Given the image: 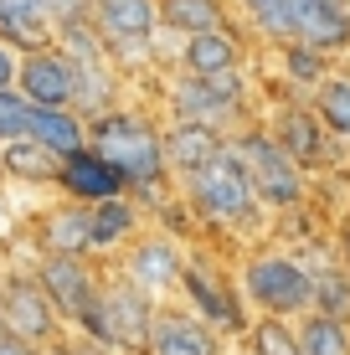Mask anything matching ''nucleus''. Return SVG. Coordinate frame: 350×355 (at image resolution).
Listing matches in <instances>:
<instances>
[{
    "mask_svg": "<svg viewBox=\"0 0 350 355\" xmlns=\"http://www.w3.org/2000/svg\"><path fill=\"white\" fill-rule=\"evenodd\" d=\"M26 114H31L26 98H21L16 88H0V144L26 134Z\"/></svg>",
    "mask_w": 350,
    "mask_h": 355,
    "instance_id": "nucleus-32",
    "label": "nucleus"
},
{
    "mask_svg": "<svg viewBox=\"0 0 350 355\" xmlns=\"http://www.w3.org/2000/svg\"><path fill=\"white\" fill-rule=\"evenodd\" d=\"M26 103L42 108H72V88H78V72H72V57L57 42L36 46V52L16 57V83H10Z\"/></svg>",
    "mask_w": 350,
    "mask_h": 355,
    "instance_id": "nucleus-13",
    "label": "nucleus"
},
{
    "mask_svg": "<svg viewBox=\"0 0 350 355\" xmlns=\"http://www.w3.org/2000/svg\"><path fill=\"white\" fill-rule=\"evenodd\" d=\"M160 129L165 124L150 114V108H129V103H119V108H108V114L88 119V144L119 170V175H124L129 196H134L139 206H150V211L175 191L170 170H165Z\"/></svg>",
    "mask_w": 350,
    "mask_h": 355,
    "instance_id": "nucleus-1",
    "label": "nucleus"
},
{
    "mask_svg": "<svg viewBox=\"0 0 350 355\" xmlns=\"http://www.w3.org/2000/svg\"><path fill=\"white\" fill-rule=\"evenodd\" d=\"M180 258H186V248H180L175 237H165V232H139V237L119 252V273H124L129 284H139L150 299L165 304V299H175Z\"/></svg>",
    "mask_w": 350,
    "mask_h": 355,
    "instance_id": "nucleus-11",
    "label": "nucleus"
},
{
    "mask_svg": "<svg viewBox=\"0 0 350 355\" xmlns=\"http://www.w3.org/2000/svg\"><path fill=\"white\" fill-rule=\"evenodd\" d=\"M243 350H247V355H299L294 320H268V314H252V324L243 329Z\"/></svg>",
    "mask_w": 350,
    "mask_h": 355,
    "instance_id": "nucleus-31",
    "label": "nucleus"
},
{
    "mask_svg": "<svg viewBox=\"0 0 350 355\" xmlns=\"http://www.w3.org/2000/svg\"><path fill=\"white\" fill-rule=\"evenodd\" d=\"M232 21L247 31V42H258V46H283V42H294L288 0H232Z\"/></svg>",
    "mask_w": 350,
    "mask_h": 355,
    "instance_id": "nucleus-24",
    "label": "nucleus"
},
{
    "mask_svg": "<svg viewBox=\"0 0 350 355\" xmlns=\"http://www.w3.org/2000/svg\"><path fill=\"white\" fill-rule=\"evenodd\" d=\"M0 355H46V350L26 345V340H16V335H0Z\"/></svg>",
    "mask_w": 350,
    "mask_h": 355,
    "instance_id": "nucleus-36",
    "label": "nucleus"
},
{
    "mask_svg": "<svg viewBox=\"0 0 350 355\" xmlns=\"http://www.w3.org/2000/svg\"><path fill=\"white\" fill-rule=\"evenodd\" d=\"M309 268V314H330L350 324V268L340 258L330 263H304Z\"/></svg>",
    "mask_w": 350,
    "mask_h": 355,
    "instance_id": "nucleus-26",
    "label": "nucleus"
},
{
    "mask_svg": "<svg viewBox=\"0 0 350 355\" xmlns=\"http://www.w3.org/2000/svg\"><path fill=\"white\" fill-rule=\"evenodd\" d=\"M288 21H294V42L335 62L350 52V0H288Z\"/></svg>",
    "mask_w": 350,
    "mask_h": 355,
    "instance_id": "nucleus-17",
    "label": "nucleus"
},
{
    "mask_svg": "<svg viewBox=\"0 0 350 355\" xmlns=\"http://www.w3.org/2000/svg\"><path fill=\"white\" fill-rule=\"evenodd\" d=\"M335 258L350 268V211L340 216V222H335Z\"/></svg>",
    "mask_w": 350,
    "mask_h": 355,
    "instance_id": "nucleus-35",
    "label": "nucleus"
},
{
    "mask_svg": "<svg viewBox=\"0 0 350 355\" xmlns=\"http://www.w3.org/2000/svg\"><path fill=\"white\" fill-rule=\"evenodd\" d=\"M10 83H16V52L0 42V88H10Z\"/></svg>",
    "mask_w": 350,
    "mask_h": 355,
    "instance_id": "nucleus-37",
    "label": "nucleus"
},
{
    "mask_svg": "<svg viewBox=\"0 0 350 355\" xmlns=\"http://www.w3.org/2000/svg\"><path fill=\"white\" fill-rule=\"evenodd\" d=\"M175 299L186 304L196 320H207L216 335H227V340H243V329L252 324V314H247L243 293L232 288L227 268L216 263L211 252H201V248H186V258H180Z\"/></svg>",
    "mask_w": 350,
    "mask_h": 355,
    "instance_id": "nucleus-5",
    "label": "nucleus"
},
{
    "mask_svg": "<svg viewBox=\"0 0 350 355\" xmlns=\"http://www.w3.org/2000/svg\"><path fill=\"white\" fill-rule=\"evenodd\" d=\"M88 10H93V0H46V21L52 26L57 21H82Z\"/></svg>",
    "mask_w": 350,
    "mask_h": 355,
    "instance_id": "nucleus-34",
    "label": "nucleus"
},
{
    "mask_svg": "<svg viewBox=\"0 0 350 355\" xmlns=\"http://www.w3.org/2000/svg\"><path fill=\"white\" fill-rule=\"evenodd\" d=\"M26 139L46 144L52 155H67V150H78V144H88V124H82L72 108H42V103H31Z\"/></svg>",
    "mask_w": 350,
    "mask_h": 355,
    "instance_id": "nucleus-27",
    "label": "nucleus"
},
{
    "mask_svg": "<svg viewBox=\"0 0 350 355\" xmlns=\"http://www.w3.org/2000/svg\"><path fill=\"white\" fill-rule=\"evenodd\" d=\"M175 196L191 206V216L196 222H207L211 232H227V237H258L263 232V201L258 191H252L243 160L232 155V144H222V150L211 155L207 165H196L191 175L175 180Z\"/></svg>",
    "mask_w": 350,
    "mask_h": 355,
    "instance_id": "nucleus-2",
    "label": "nucleus"
},
{
    "mask_svg": "<svg viewBox=\"0 0 350 355\" xmlns=\"http://www.w3.org/2000/svg\"><path fill=\"white\" fill-rule=\"evenodd\" d=\"M258 119L288 150V160L299 170H309V175H324V170L345 165V144L320 124V114L309 108V98H283V103H273L268 114H258Z\"/></svg>",
    "mask_w": 350,
    "mask_h": 355,
    "instance_id": "nucleus-6",
    "label": "nucleus"
},
{
    "mask_svg": "<svg viewBox=\"0 0 350 355\" xmlns=\"http://www.w3.org/2000/svg\"><path fill=\"white\" fill-rule=\"evenodd\" d=\"M88 216H93V252L88 258H119V252L144 232V206L129 191L108 196V201H93Z\"/></svg>",
    "mask_w": 350,
    "mask_h": 355,
    "instance_id": "nucleus-19",
    "label": "nucleus"
},
{
    "mask_svg": "<svg viewBox=\"0 0 350 355\" xmlns=\"http://www.w3.org/2000/svg\"><path fill=\"white\" fill-rule=\"evenodd\" d=\"M139 355H232V340L216 335L207 320H196L186 304L165 299L160 309H155L150 329H144Z\"/></svg>",
    "mask_w": 350,
    "mask_h": 355,
    "instance_id": "nucleus-10",
    "label": "nucleus"
},
{
    "mask_svg": "<svg viewBox=\"0 0 350 355\" xmlns=\"http://www.w3.org/2000/svg\"><path fill=\"white\" fill-rule=\"evenodd\" d=\"M247 31L237 26H216V31H196V36H175V72L180 78H211V72L222 67H247Z\"/></svg>",
    "mask_w": 350,
    "mask_h": 355,
    "instance_id": "nucleus-14",
    "label": "nucleus"
},
{
    "mask_svg": "<svg viewBox=\"0 0 350 355\" xmlns=\"http://www.w3.org/2000/svg\"><path fill=\"white\" fill-rule=\"evenodd\" d=\"M165 114H170V119H186V124H207V129H216V134H232L237 124L258 119V114H252V103L222 98L207 78H180V72L170 78V88H165Z\"/></svg>",
    "mask_w": 350,
    "mask_h": 355,
    "instance_id": "nucleus-12",
    "label": "nucleus"
},
{
    "mask_svg": "<svg viewBox=\"0 0 350 355\" xmlns=\"http://www.w3.org/2000/svg\"><path fill=\"white\" fill-rule=\"evenodd\" d=\"M345 165H350V139H345Z\"/></svg>",
    "mask_w": 350,
    "mask_h": 355,
    "instance_id": "nucleus-38",
    "label": "nucleus"
},
{
    "mask_svg": "<svg viewBox=\"0 0 350 355\" xmlns=\"http://www.w3.org/2000/svg\"><path fill=\"white\" fill-rule=\"evenodd\" d=\"M78 72V88H72V114L88 124V119L108 114V108H119V98H124V72L114 62H72Z\"/></svg>",
    "mask_w": 350,
    "mask_h": 355,
    "instance_id": "nucleus-21",
    "label": "nucleus"
},
{
    "mask_svg": "<svg viewBox=\"0 0 350 355\" xmlns=\"http://www.w3.org/2000/svg\"><path fill=\"white\" fill-rule=\"evenodd\" d=\"M52 191L57 196H67V201H82V206H93V201H108V196H124V175H119L114 165L103 160L93 144H78V150H67V155H57V175H52Z\"/></svg>",
    "mask_w": 350,
    "mask_h": 355,
    "instance_id": "nucleus-15",
    "label": "nucleus"
},
{
    "mask_svg": "<svg viewBox=\"0 0 350 355\" xmlns=\"http://www.w3.org/2000/svg\"><path fill=\"white\" fill-rule=\"evenodd\" d=\"M294 335H299V355H350V324L330 320V314L304 309L294 320Z\"/></svg>",
    "mask_w": 350,
    "mask_h": 355,
    "instance_id": "nucleus-30",
    "label": "nucleus"
},
{
    "mask_svg": "<svg viewBox=\"0 0 350 355\" xmlns=\"http://www.w3.org/2000/svg\"><path fill=\"white\" fill-rule=\"evenodd\" d=\"M31 273H36V284H42L46 304H52V314L62 320V329H72V320L88 309V299L103 284V273L88 258H78V252H36Z\"/></svg>",
    "mask_w": 350,
    "mask_h": 355,
    "instance_id": "nucleus-9",
    "label": "nucleus"
},
{
    "mask_svg": "<svg viewBox=\"0 0 350 355\" xmlns=\"http://www.w3.org/2000/svg\"><path fill=\"white\" fill-rule=\"evenodd\" d=\"M57 175V155L36 139H6L0 144V180H16V186H52Z\"/></svg>",
    "mask_w": 350,
    "mask_h": 355,
    "instance_id": "nucleus-25",
    "label": "nucleus"
},
{
    "mask_svg": "<svg viewBox=\"0 0 350 355\" xmlns=\"http://www.w3.org/2000/svg\"><path fill=\"white\" fill-rule=\"evenodd\" d=\"M31 242H36V252H78V258H88L93 252V216H88V206L57 196L46 211H36Z\"/></svg>",
    "mask_w": 350,
    "mask_h": 355,
    "instance_id": "nucleus-18",
    "label": "nucleus"
},
{
    "mask_svg": "<svg viewBox=\"0 0 350 355\" xmlns=\"http://www.w3.org/2000/svg\"><path fill=\"white\" fill-rule=\"evenodd\" d=\"M88 16L108 42V57L119 72L144 67L160 46V6L155 0H93Z\"/></svg>",
    "mask_w": 350,
    "mask_h": 355,
    "instance_id": "nucleus-7",
    "label": "nucleus"
},
{
    "mask_svg": "<svg viewBox=\"0 0 350 355\" xmlns=\"http://www.w3.org/2000/svg\"><path fill=\"white\" fill-rule=\"evenodd\" d=\"M273 52H279V72H283L288 93H304V98H309L315 83H324L335 67H340L335 57H324L315 46H304V42H283V46H273Z\"/></svg>",
    "mask_w": 350,
    "mask_h": 355,
    "instance_id": "nucleus-29",
    "label": "nucleus"
},
{
    "mask_svg": "<svg viewBox=\"0 0 350 355\" xmlns=\"http://www.w3.org/2000/svg\"><path fill=\"white\" fill-rule=\"evenodd\" d=\"M160 6V31L165 36H196L232 26V0H155Z\"/></svg>",
    "mask_w": 350,
    "mask_h": 355,
    "instance_id": "nucleus-23",
    "label": "nucleus"
},
{
    "mask_svg": "<svg viewBox=\"0 0 350 355\" xmlns=\"http://www.w3.org/2000/svg\"><path fill=\"white\" fill-rule=\"evenodd\" d=\"M103 304H108V320H114V355H139L144 329H150L160 299H150L139 284H129V278L114 268V273L103 278Z\"/></svg>",
    "mask_w": 350,
    "mask_h": 355,
    "instance_id": "nucleus-16",
    "label": "nucleus"
},
{
    "mask_svg": "<svg viewBox=\"0 0 350 355\" xmlns=\"http://www.w3.org/2000/svg\"><path fill=\"white\" fill-rule=\"evenodd\" d=\"M237 293H243L247 314H268V320H299L309 309V268L299 252L283 248H252L237 268Z\"/></svg>",
    "mask_w": 350,
    "mask_h": 355,
    "instance_id": "nucleus-4",
    "label": "nucleus"
},
{
    "mask_svg": "<svg viewBox=\"0 0 350 355\" xmlns=\"http://www.w3.org/2000/svg\"><path fill=\"white\" fill-rule=\"evenodd\" d=\"M46 355H114V350H108V345H93V340L67 335V329H62V335H57L52 345H46Z\"/></svg>",
    "mask_w": 350,
    "mask_h": 355,
    "instance_id": "nucleus-33",
    "label": "nucleus"
},
{
    "mask_svg": "<svg viewBox=\"0 0 350 355\" xmlns=\"http://www.w3.org/2000/svg\"><path fill=\"white\" fill-rule=\"evenodd\" d=\"M222 144H227V134H216L207 124H186V119H170V124L160 129V150H165V170H170V180L191 175L196 165H207Z\"/></svg>",
    "mask_w": 350,
    "mask_h": 355,
    "instance_id": "nucleus-20",
    "label": "nucleus"
},
{
    "mask_svg": "<svg viewBox=\"0 0 350 355\" xmlns=\"http://www.w3.org/2000/svg\"><path fill=\"white\" fill-rule=\"evenodd\" d=\"M0 42L10 52H36L52 42V21H46V0H0Z\"/></svg>",
    "mask_w": 350,
    "mask_h": 355,
    "instance_id": "nucleus-22",
    "label": "nucleus"
},
{
    "mask_svg": "<svg viewBox=\"0 0 350 355\" xmlns=\"http://www.w3.org/2000/svg\"><path fill=\"white\" fill-rule=\"evenodd\" d=\"M0 329L26 340V345H42V350L62 335V320L52 314V304H46L31 268H10L0 278Z\"/></svg>",
    "mask_w": 350,
    "mask_h": 355,
    "instance_id": "nucleus-8",
    "label": "nucleus"
},
{
    "mask_svg": "<svg viewBox=\"0 0 350 355\" xmlns=\"http://www.w3.org/2000/svg\"><path fill=\"white\" fill-rule=\"evenodd\" d=\"M0 335H6V329H0Z\"/></svg>",
    "mask_w": 350,
    "mask_h": 355,
    "instance_id": "nucleus-39",
    "label": "nucleus"
},
{
    "mask_svg": "<svg viewBox=\"0 0 350 355\" xmlns=\"http://www.w3.org/2000/svg\"><path fill=\"white\" fill-rule=\"evenodd\" d=\"M309 108L320 114V124L335 134V139H350V67H335L324 83L309 88Z\"/></svg>",
    "mask_w": 350,
    "mask_h": 355,
    "instance_id": "nucleus-28",
    "label": "nucleus"
},
{
    "mask_svg": "<svg viewBox=\"0 0 350 355\" xmlns=\"http://www.w3.org/2000/svg\"><path fill=\"white\" fill-rule=\"evenodd\" d=\"M227 144H232V155L243 160L263 211H299V206H309V170H299L288 160V150L263 129V119L237 124L227 134Z\"/></svg>",
    "mask_w": 350,
    "mask_h": 355,
    "instance_id": "nucleus-3",
    "label": "nucleus"
}]
</instances>
